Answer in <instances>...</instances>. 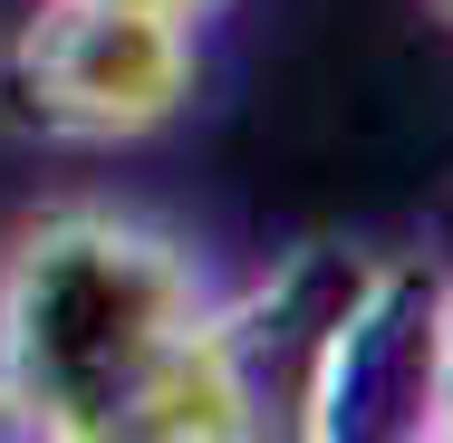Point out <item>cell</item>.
<instances>
[{"mask_svg": "<svg viewBox=\"0 0 453 443\" xmlns=\"http://www.w3.org/2000/svg\"><path fill=\"white\" fill-rule=\"evenodd\" d=\"M203 96V29L135 0H39L0 39V126L29 145L116 155Z\"/></svg>", "mask_w": 453, "mask_h": 443, "instance_id": "cell-2", "label": "cell"}, {"mask_svg": "<svg viewBox=\"0 0 453 443\" xmlns=\"http://www.w3.org/2000/svg\"><path fill=\"white\" fill-rule=\"evenodd\" d=\"M135 10H165V19H193V29H203V19H222L232 0H135Z\"/></svg>", "mask_w": 453, "mask_h": 443, "instance_id": "cell-3", "label": "cell"}, {"mask_svg": "<svg viewBox=\"0 0 453 443\" xmlns=\"http://www.w3.org/2000/svg\"><path fill=\"white\" fill-rule=\"evenodd\" d=\"M222 289L203 251L126 202H49L0 251V434L145 443Z\"/></svg>", "mask_w": 453, "mask_h": 443, "instance_id": "cell-1", "label": "cell"}, {"mask_svg": "<svg viewBox=\"0 0 453 443\" xmlns=\"http://www.w3.org/2000/svg\"><path fill=\"white\" fill-rule=\"evenodd\" d=\"M425 10H434V19H444V29H453V0H425Z\"/></svg>", "mask_w": 453, "mask_h": 443, "instance_id": "cell-4", "label": "cell"}]
</instances>
